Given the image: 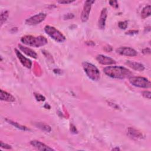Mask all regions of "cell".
Listing matches in <instances>:
<instances>
[{"label":"cell","instance_id":"obj_9","mask_svg":"<svg viewBox=\"0 0 151 151\" xmlns=\"http://www.w3.org/2000/svg\"><path fill=\"white\" fill-rule=\"evenodd\" d=\"M15 52L17 55V57H18V60L20 61L21 63L22 64L23 66H24L26 68H30L32 66V62L30 60L24 57L18 50L17 49H15Z\"/></svg>","mask_w":151,"mask_h":151},{"label":"cell","instance_id":"obj_1","mask_svg":"<svg viewBox=\"0 0 151 151\" xmlns=\"http://www.w3.org/2000/svg\"><path fill=\"white\" fill-rule=\"evenodd\" d=\"M108 76L117 79H124L132 77V73L127 68L122 66H108L103 69Z\"/></svg>","mask_w":151,"mask_h":151},{"label":"cell","instance_id":"obj_8","mask_svg":"<svg viewBox=\"0 0 151 151\" xmlns=\"http://www.w3.org/2000/svg\"><path fill=\"white\" fill-rule=\"evenodd\" d=\"M116 51L119 54H120L122 55H125V56L134 57L137 54V53L135 50H134L132 48L127 47H119L116 49Z\"/></svg>","mask_w":151,"mask_h":151},{"label":"cell","instance_id":"obj_11","mask_svg":"<svg viewBox=\"0 0 151 151\" xmlns=\"http://www.w3.org/2000/svg\"><path fill=\"white\" fill-rule=\"evenodd\" d=\"M30 144L35 147L36 149L38 150L41 151H50V150H54L53 149L47 145H45L44 143L38 141V140H32L30 142Z\"/></svg>","mask_w":151,"mask_h":151},{"label":"cell","instance_id":"obj_16","mask_svg":"<svg viewBox=\"0 0 151 151\" xmlns=\"http://www.w3.org/2000/svg\"><path fill=\"white\" fill-rule=\"evenodd\" d=\"M0 92H1L0 99L1 100L8 101V102H13L15 100V97L11 94L8 93L2 90H1Z\"/></svg>","mask_w":151,"mask_h":151},{"label":"cell","instance_id":"obj_17","mask_svg":"<svg viewBox=\"0 0 151 151\" xmlns=\"http://www.w3.org/2000/svg\"><path fill=\"white\" fill-rule=\"evenodd\" d=\"M150 10H151V6L150 5H147L144 7L141 12V17L143 19H145L149 16L150 15Z\"/></svg>","mask_w":151,"mask_h":151},{"label":"cell","instance_id":"obj_7","mask_svg":"<svg viewBox=\"0 0 151 151\" xmlns=\"http://www.w3.org/2000/svg\"><path fill=\"white\" fill-rule=\"evenodd\" d=\"M47 15L45 13H39L31 17L25 21V24L29 25H34L40 24L46 18Z\"/></svg>","mask_w":151,"mask_h":151},{"label":"cell","instance_id":"obj_4","mask_svg":"<svg viewBox=\"0 0 151 151\" xmlns=\"http://www.w3.org/2000/svg\"><path fill=\"white\" fill-rule=\"evenodd\" d=\"M44 31L51 38L57 42H63L65 40V37L64 35L53 27L46 25L44 28Z\"/></svg>","mask_w":151,"mask_h":151},{"label":"cell","instance_id":"obj_19","mask_svg":"<svg viewBox=\"0 0 151 151\" xmlns=\"http://www.w3.org/2000/svg\"><path fill=\"white\" fill-rule=\"evenodd\" d=\"M36 126L37 127H38L39 129L44 130V131H45V132H51V128L50 126L45 124V123H36Z\"/></svg>","mask_w":151,"mask_h":151},{"label":"cell","instance_id":"obj_21","mask_svg":"<svg viewBox=\"0 0 151 151\" xmlns=\"http://www.w3.org/2000/svg\"><path fill=\"white\" fill-rule=\"evenodd\" d=\"M127 24H128V22L127 21H120L119 22L118 24V26L120 28V29H126L127 27Z\"/></svg>","mask_w":151,"mask_h":151},{"label":"cell","instance_id":"obj_18","mask_svg":"<svg viewBox=\"0 0 151 151\" xmlns=\"http://www.w3.org/2000/svg\"><path fill=\"white\" fill-rule=\"evenodd\" d=\"M6 121L8 122L9 124H11V125L14 126L15 127L18 129H20L21 130H24V131H25V130H29V129H28L26 126H22V125H21L19 124H18V123L15 122H14L12 120H9V119H6Z\"/></svg>","mask_w":151,"mask_h":151},{"label":"cell","instance_id":"obj_5","mask_svg":"<svg viewBox=\"0 0 151 151\" xmlns=\"http://www.w3.org/2000/svg\"><path fill=\"white\" fill-rule=\"evenodd\" d=\"M130 83L137 87L140 88H150V81L143 77H131L129 79Z\"/></svg>","mask_w":151,"mask_h":151},{"label":"cell","instance_id":"obj_22","mask_svg":"<svg viewBox=\"0 0 151 151\" xmlns=\"http://www.w3.org/2000/svg\"><path fill=\"white\" fill-rule=\"evenodd\" d=\"M34 96H35L36 100L39 101H43L45 99L43 96H42L41 94H38V93H34Z\"/></svg>","mask_w":151,"mask_h":151},{"label":"cell","instance_id":"obj_23","mask_svg":"<svg viewBox=\"0 0 151 151\" xmlns=\"http://www.w3.org/2000/svg\"><path fill=\"white\" fill-rule=\"evenodd\" d=\"M142 96L148 99H150V96H151V93L149 91H144L142 92Z\"/></svg>","mask_w":151,"mask_h":151},{"label":"cell","instance_id":"obj_30","mask_svg":"<svg viewBox=\"0 0 151 151\" xmlns=\"http://www.w3.org/2000/svg\"><path fill=\"white\" fill-rule=\"evenodd\" d=\"M142 52L144 54H150V48H145L142 50Z\"/></svg>","mask_w":151,"mask_h":151},{"label":"cell","instance_id":"obj_27","mask_svg":"<svg viewBox=\"0 0 151 151\" xmlns=\"http://www.w3.org/2000/svg\"><path fill=\"white\" fill-rule=\"evenodd\" d=\"M74 2V1H70V0H68V1H65V0H63V1H58V2L60 4H70L71 2Z\"/></svg>","mask_w":151,"mask_h":151},{"label":"cell","instance_id":"obj_2","mask_svg":"<svg viewBox=\"0 0 151 151\" xmlns=\"http://www.w3.org/2000/svg\"><path fill=\"white\" fill-rule=\"evenodd\" d=\"M21 41L27 45L33 47H40L47 44V39L41 35L38 37L25 35L21 37Z\"/></svg>","mask_w":151,"mask_h":151},{"label":"cell","instance_id":"obj_14","mask_svg":"<svg viewBox=\"0 0 151 151\" xmlns=\"http://www.w3.org/2000/svg\"><path fill=\"white\" fill-rule=\"evenodd\" d=\"M126 64L127 65H128L129 67H130V68H133L134 70L136 71H142L145 70V67L144 65L140 63H137V62H135V61H126Z\"/></svg>","mask_w":151,"mask_h":151},{"label":"cell","instance_id":"obj_13","mask_svg":"<svg viewBox=\"0 0 151 151\" xmlns=\"http://www.w3.org/2000/svg\"><path fill=\"white\" fill-rule=\"evenodd\" d=\"M127 134L130 137H131L133 139H135V140L142 139L143 137V135L141 132H140L137 130H136L133 127H130L127 129Z\"/></svg>","mask_w":151,"mask_h":151},{"label":"cell","instance_id":"obj_31","mask_svg":"<svg viewBox=\"0 0 151 151\" xmlns=\"http://www.w3.org/2000/svg\"><path fill=\"white\" fill-rule=\"evenodd\" d=\"M107 48V50H106V51H111V50H112V48L110 47V46H109V45H107V47H104V49H106Z\"/></svg>","mask_w":151,"mask_h":151},{"label":"cell","instance_id":"obj_6","mask_svg":"<svg viewBox=\"0 0 151 151\" xmlns=\"http://www.w3.org/2000/svg\"><path fill=\"white\" fill-rule=\"evenodd\" d=\"M94 2H95L94 1L88 0L84 2L83 9L82 11L81 15V19L82 22H85L88 19L91 6H92L93 4L94 3Z\"/></svg>","mask_w":151,"mask_h":151},{"label":"cell","instance_id":"obj_10","mask_svg":"<svg viewBox=\"0 0 151 151\" xmlns=\"http://www.w3.org/2000/svg\"><path fill=\"white\" fill-rule=\"evenodd\" d=\"M97 61L103 65H111L116 64V61L111 57L102 54L98 55L96 57Z\"/></svg>","mask_w":151,"mask_h":151},{"label":"cell","instance_id":"obj_15","mask_svg":"<svg viewBox=\"0 0 151 151\" xmlns=\"http://www.w3.org/2000/svg\"><path fill=\"white\" fill-rule=\"evenodd\" d=\"M18 47L20 49V50L22 51L27 55L34 58H37V54L33 50L27 47H24L21 44H18Z\"/></svg>","mask_w":151,"mask_h":151},{"label":"cell","instance_id":"obj_20","mask_svg":"<svg viewBox=\"0 0 151 151\" xmlns=\"http://www.w3.org/2000/svg\"><path fill=\"white\" fill-rule=\"evenodd\" d=\"M8 17V11H5L1 14V25H2L5 22Z\"/></svg>","mask_w":151,"mask_h":151},{"label":"cell","instance_id":"obj_28","mask_svg":"<svg viewBox=\"0 0 151 151\" xmlns=\"http://www.w3.org/2000/svg\"><path fill=\"white\" fill-rule=\"evenodd\" d=\"M70 130L72 133H77V129L76 128V127L73 125V124H71V126H70Z\"/></svg>","mask_w":151,"mask_h":151},{"label":"cell","instance_id":"obj_32","mask_svg":"<svg viewBox=\"0 0 151 151\" xmlns=\"http://www.w3.org/2000/svg\"><path fill=\"white\" fill-rule=\"evenodd\" d=\"M112 150H120V149H119V148L116 147V148H114V149H113Z\"/></svg>","mask_w":151,"mask_h":151},{"label":"cell","instance_id":"obj_12","mask_svg":"<svg viewBox=\"0 0 151 151\" xmlns=\"http://www.w3.org/2000/svg\"><path fill=\"white\" fill-rule=\"evenodd\" d=\"M107 16V10L106 8H104L101 11L99 19L98 21L99 28L101 29H104L105 28Z\"/></svg>","mask_w":151,"mask_h":151},{"label":"cell","instance_id":"obj_24","mask_svg":"<svg viewBox=\"0 0 151 151\" xmlns=\"http://www.w3.org/2000/svg\"><path fill=\"white\" fill-rule=\"evenodd\" d=\"M1 147L3 148V149H11L12 148L11 145H8L6 143H5L2 141L1 142Z\"/></svg>","mask_w":151,"mask_h":151},{"label":"cell","instance_id":"obj_25","mask_svg":"<svg viewBox=\"0 0 151 151\" xmlns=\"http://www.w3.org/2000/svg\"><path fill=\"white\" fill-rule=\"evenodd\" d=\"M109 3L110 4V5L113 6V8H117L118 6H119V5H118V2L117 1H110L109 2Z\"/></svg>","mask_w":151,"mask_h":151},{"label":"cell","instance_id":"obj_3","mask_svg":"<svg viewBox=\"0 0 151 151\" xmlns=\"http://www.w3.org/2000/svg\"><path fill=\"white\" fill-rule=\"evenodd\" d=\"M83 67L87 77L93 81H97L100 78V71L93 64L88 62L83 63Z\"/></svg>","mask_w":151,"mask_h":151},{"label":"cell","instance_id":"obj_26","mask_svg":"<svg viewBox=\"0 0 151 151\" xmlns=\"http://www.w3.org/2000/svg\"><path fill=\"white\" fill-rule=\"evenodd\" d=\"M139 31L137 30H129L128 31H127L126 32V34H127V35H133V34H137Z\"/></svg>","mask_w":151,"mask_h":151},{"label":"cell","instance_id":"obj_29","mask_svg":"<svg viewBox=\"0 0 151 151\" xmlns=\"http://www.w3.org/2000/svg\"><path fill=\"white\" fill-rule=\"evenodd\" d=\"M74 17V15L73 14H68L64 16V18L65 19H71Z\"/></svg>","mask_w":151,"mask_h":151}]
</instances>
